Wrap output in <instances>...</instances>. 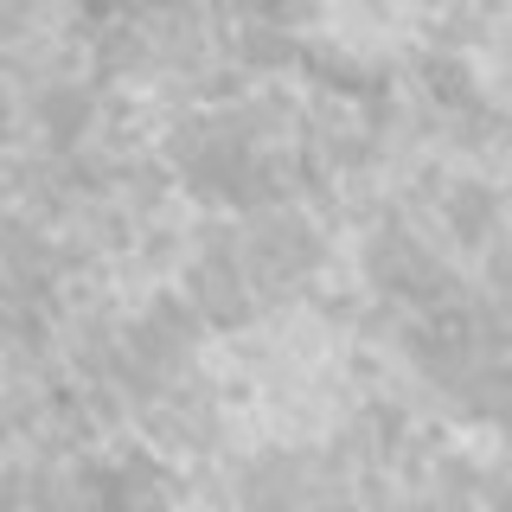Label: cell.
Returning a JSON list of instances; mask_svg holds the SVG:
<instances>
[{
    "mask_svg": "<svg viewBox=\"0 0 512 512\" xmlns=\"http://www.w3.org/2000/svg\"><path fill=\"white\" fill-rule=\"evenodd\" d=\"M39 116H45V135L58 141V148H71L77 135L90 128V116H96V103L77 84H58V90H45V103H39Z\"/></svg>",
    "mask_w": 512,
    "mask_h": 512,
    "instance_id": "cell-1",
    "label": "cell"
}]
</instances>
